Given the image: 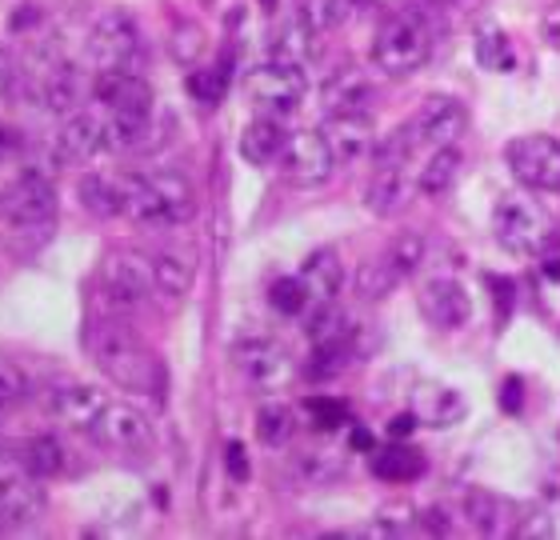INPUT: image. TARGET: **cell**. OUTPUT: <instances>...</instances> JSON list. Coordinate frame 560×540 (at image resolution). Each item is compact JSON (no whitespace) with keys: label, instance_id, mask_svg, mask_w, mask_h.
Wrapping results in <instances>:
<instances>
[{"label":"cell","instance_id":"obj_24","mask_svg":"<svg viewBox=\"0 0 560 540\" xmlns=\"http://www.w3.org/2000/svg\"><path fill=\"white\" fill-rule=\"evenodd\" d=\"M108 108H129V113H149L152 108V84L137 72H96V89H93Z\"/></svg>","mask_w":560,"mask_h":540},{"label":"cell","instance_id":"obj_47","mask_svg":"<svg viewBox=\"0 0 560 540\" xmlns=\"http://www.w3.org/2000/svg\"><path fill=\"white\" fill-rule=\"evenodd\" d=\"M24 392H28V380H24L21 368L9 361H0V409H4V404H16Z\"/></svg>","mask_w":560,"mask_h":540},{"label":"cell","instance_id":"obj_29","mask_svg":"<svg viewBox=\"0 0 560 540\" xmlns=\"http://www.w3.org/2000/svg\"><path fill=\"white\" fill-rule=\"evenodd\" d=\"M373 472L381 481H393V484H405V481H417L420 472H424V457H420L417 448L409 445H388V448H376L373 457Z\"/></svg>","mask_w":560,"mask_h":540},{"label":"cell","instance_id":"obj_17","mask_svg":"<svg viewBox=\"0 0 560 540\" xmlns=\"http://www.w3.org/2000/svg\"><path fill=\"white\" fill-rule=\"evenodd\" d=\"M101 149H105V120L96 113H72L52 141V156L60 165H89Z\"/></svg>","mask_w":560,"mask_h":540},{"label":"cell","instance_id":"obj_1","mask_svg":"<svg viewBox=\"0 0 560 540\" xmlns=\"http://www.w3.org/2000/svg\"><path fill=\"white\" fill-rule=\"evenodd\" d=\"M120 204L140 228H176L197 212V192L180 173H129L120 177Z\"/></svg>","mask_w":560,"mask_h":540},{"label":"cell","instance_id":"obj_8","mask_svg":"<svg viewBox=\"0 0 560 540\" xmlns=\"http://www.w3.org/2000/svg\"><path fill=\"white\" fill-rule=\"evenodd\" d=\"M245 93L260 113H292L304 101V93H308V81H304L301 64L272 60V64H260V69L248 72Z\"/></svg>","mask_w":560,"mask_h":540},{"label":"cell","instance_id":"obj_33","mask_svg":"<svg viewBox=\"0 0 560 540\" xmlns=\"http://www.w3.org/2000/svg\"><path fill=\"white\" fill-rule=\"evenodd\" d=\"M400 281H405V277L393 269V260L388 257L364 260L361 272H357V293H361L364 301H385L388 293H397Z\"/></svg>","mask_w":560,"mask_h":540},{"label":"cell","instance_id":"obj_54","mask_svg":"<svg viewBox=\"0 0 560 540\" xmlns=\"http://www.w3.org/2000/svg\"><path fill=\"white\" fill-rule=\"evenodd\" d=\"M424 529L429 532H448L453 529V525H448V513H444V508H429V513H424Z\"/></svg>","mask_w":560,"mask_h":540},{"label":"cell","instance_id":"obj_59","mask_svg":"<svg viewBox=\"0 0 560 540\" xmlns=\"http://www.w3.org/2000/svg\"><path fill=\"white\" fill-rule=\"evenodd\" d=\"M0 529H4V525H0Z\"/></svg>","mask_w":560,"mask_h":540},{"label":"cell","instance_id":"obj_43","mask_svg":"<svg viewBox=\"0 0 560 540\" xmlns=\"http://www.w3.org/2000/svg\"><path fill=\"white\" fill-rule=\"evenodd\" d=\"M513 537L521 540H552L557 537V520L549 508H521L513 520Z\"/></svg>","mask_w":560,"mask_h":540},{"label":"cell","instance_id":"obj_30","mask_svg":"<svg viewBox=\"0 0 560 540\" xmlns=\"http://www.w3.org/2000/svg\"><path fill=\"white\" fill-rule=\"evenodd\" d=\"M420 416H424V424H432V429H448V424H456L465 416V400H460V392H453V388L429 385L420 392Z\"/></svg>","mask_w":560,"mask_h":540},{"label":"cell","instance_id":"obj_10","mask_svg":"<svg viewBox=\"0 0 560 540\" xmlns=\"http://www.w3.org/2000/svg\"><path fill=\"white\" fill-rule=\"evenodd\" d=\"M236 373L245 376L248 388L257 392H277L292 373V361L284 353V344L269 341V337H248L233 349Z\"/></svg>","mask_w":560,"mask_h":540},{"label":"cell","instance_id":"obj_35","mask_svg":"<svg viewBox=\"0 0 560 540\" xmlns=\"http://www.w3.org/2000/svg\"><path fill=\"white\" fill-rule=\"evenodd\" d=\"M352 356V332L349 337H332V341H316L313 344V356H308V373L316 380H328V376H337Z\"/></svg>","mask_w":560,"mask_h":540},{"label":"cell","instance_id":"obj_52","mask_svg":"<svg viewBox=\"0 0 560 540\" xmlns=\"http://www.w3.org/2000/svg\"><path fill=\"white\" fill-rule=\"evenodd\" d=\"M501 404H504L509 412H516L521 404H525V388H521V380H516V376H513V380H504Z\"/></svg>","mask_w":560,"mask_h":540},{"label":"cell","instance_id":"obj_53","mask_svg":"<svg viewBox=\"0 0 560 540\" xmlns=\"http://www.w3.org/2000/svg\"><path fill=\"white\" fill-rule=\"evenodd\" d=\"M540 496H545L552 508H560V465L552 472H545V481H540Z\"/></svg>","mask_w":560,"mask_h":540},{"label":"cell","instance_id":"obj_13","mask_svg":"<svg viewBox=\"0 0 560 540\" xmlns=\"http://www.w3.org/2000/svg\"><path fill=\"white\" fill-rule=\"evenodd\" d=\"M325 141L337 156V165H357L376 149V125L373 113H332L325 129Z\"/></svg>","mask_w":560,"mask_h":540},{"label":"cell","instance_id":"obj_56","mask_svg":"<svg viewBox=\"0 0 560 540\" xmlns=\"http://www.w3.org/2000/svg\"><path fill=\"white\" fill-rule=\"evenodd\" d=\"M429 4H436V9H456V12H465V9H472L477 0H429Z\"/></svg>","mask_w":560,"mask_h":540},{"label":"cell","instance_id":"obj_23","mask_svg":"<svg viewBox=\"0 0 560 540\" xmlns=\"http://www.w3.org/2000/svg\"><path fill=\"white\" fill-rule=\"evenodd\" d=\"M301 281L308 289V305H337L340 284H345V269L332 248H316L301 265Z\"/></svg>","mask_w":560,"mask_h":540},{"label":"cell","instance_id":"obj_18","mask_svg":"<svg viewBox=\"0 0 560 540\" xmlns=\"http://www.w3.org/2000/svg\"><path fill=\"white\" fill-rule=\"evenodd\" d=\"M105 392L93 385H57L48 397V412L57 421H65L69 429H89V433H93L96 416L105 412Z\"/></svg>","mask_w":560,"mask_h":540},{"label":"cell","instance_id":"obj_11","mask_svg":"<svg viewBox=\"0 0 560 540\" xmlns=\"http://www.w3.org/2000/svg\"><path fill=\"white\" fill-rule=\"evenodd\" d=\"M101 284H105V296L117 308L144 305V301H152V289H156L152 260L137 257V253H113V257L105 260Z\"/></svg>","mask_w":560,"mask_h":540},{"label":"cell","instance_id":"obj_57","mask_svg":"<svg viewBox=\"0 0 560 540\" xmlns=\"http://www.w3.org/2000/svg\"><path fill=\"white\" fill-rule=\"evenodd\" d=\"M352 448H373V436L364 433V429H357V433H352ZM376 453V448H373Z\"/></svg>","mask_w":560,"mask_h":540},{"label":"cell","instance_id":"obj_27","mask_svg":"<svg viewBox=\"0 0 560 540\" xmlns=\"http://www.w3.org/2000/svg\"><path fill=\"white\" fill-rule=\"evenodd\" d=\"M284 141H289V132L280 129V120L257 117L245 132H241V156H245L248 165L265 168V165H272V161H280Z\"/></svg>","mask_w":560,"mask_h":540},{"label":"cell","instance_id":"obj_32","mask_svg":"<svg viewBox=\"0 0 560 540\" xmlns=\"http://www.w3.org/2000/svg\"><path fill=\"white\" fill-rule=\"evenodd\" d=\"M77 192H81V204L93 212V216H120V212H125V204H120V180L89 173V177H81Z\"/></svg>","mask_w":560,"mask_h":540},{"label":"cell","instance_id":"obj_20","mask_svg":"<svg viewBox=\"0 0 560 540\" xmlns=\"http://www.w3.org/2000/svg\"><path fill=\"white\" fill-rule=\"evenodd\" d=\"M320 101H325L328 113H373L376 93H373V81L361 69H340L325 81Z\"/></svg>","mask_w":560,"mask_h":540},{"label":"cell","instance_id":"obj_45","mask_svg":"<svg viewBox=\"0 0 560 540\" xmlns=\"http://www.w3.org/2000/svg\"><path fill=\"white\" fill-rule=\"evenodd\" d=\"M296 469H301V477L308 484H328V481H337L345 465H340V457H332L328 448H320V453H304Z\"/></svg>","mask_w":560,"mask_h":540},{"label":"cell","instance_id":"obj_14","mask_svg":"<svg viewBox=\"0 0 560 540\" xmlns=\"http://www.w3.org/2000/svg\"><path fill=\"white\" fill-rule=\"evenodd\" d=\"M93 436L105 448H117V453H140L152 441V429L149 416L132 404H105V412L93 424Z\"/></svg>","mask_w":560,"mask_h":540},{"label":"cell","instance_id":"obj_55","mask_svg":"<svg viewBox=\"0 0 560 540\" xmlns=\"http://www.w3.org/2000/svg\"><path fill=\"white\" fill-rule=\"evenodd\" d=\"M9 81H12V60H9V52L0 48V96L9 93Z\"/></svg>","mask_w":560,"mask_h":540},{"label":"cell","instance_id":"obj_12","mask_svg":"<svg viewBox=\"0 0 560 540\" xmlns=\"http://www.w3.org/2000/svg\"><path fill=\"white\" fill-rule=\"evenodd\" d=\"M417 301L432 329H444V332L465 329L468 317H472V296H468L465 284L453 281V277H432V281H424Z\"/></svg>","mask_w":560,"mask_h":540},{"label":"cell","instance_id":"obj_58","mask_svg":"<svg viewBox=\"0 0 560 540\" xmlns=\"http://www.w3.org/2000/svg\"><path fill=\"white\" fill-rule=\"evenodd\" d=\"M545 272H549V277H560V257H549V265H545Z\"/></svg>","mask_w":560,"mask_h":540},{"label":"cell","instance_id":"obj_19","mask_svg":"<svg viewBox=\"0 0 560 540\" xmlns=\"http://www.w3.org/2000/svg\"><path fill=\"white\" fill-rule=\"evenodd\" d=\"M93 89H96V81H89L77 64H52L45 84H40V101H45V108H52V113L72 117V113H81V105L89 101Z\"/></svg>","mask_w":560,"mask_h":540},{"label":"cell","instance_id":"obj_16","mask_svg":"<svg viewBox=\"0 0 560 540\" xmlns=\"http://www.w3.org/2000/svg\"><path fill=\"white\" fill-rule=\"evenodd\" d=\"M40 513H45L40 477H33V472L0 477V525L4 529H24V525L40 520Z\"/></svg>","mask_w":560,"mask_h":540},{"label":"cell","instance_id":"obj_42","mask_svg":"<svg viewBox=\"0 0 560 540\" xmlns=\"http://www.w3.org/2000/svg\"><path fill=\"white\" fill-rule=\"evenodd\" d=\"M385 257L393 260V269H397L400 277H412V272L424 265V236H420V233H400L397 240L388 245Z\"/></svg>","mask_w":560,"mask_h":540},{"label":"cell","instance_id":"obj_36","mask_svg":"<svg viewBox=\"0 0 560 540\" xmlns=\"http://www.w3.org/2000/svg\"><path fill=\"white\" fill-rule=\"evenodd\" d=\"M292 433H296V416H292L289 404H265V409L257 412V436L265 441L269 448H280V445H289Z\"/></svg>","mask_w":560,"mask_h":540},{"label":"cell","instance_id":"obj_22","mask_svg":"<svg viewBox=\"0 0 560 540\" xmlns=\"http://www.w3.org/2000/svg\"><path fill=\"white\" fill-rule=\"evenodd\" d=\"M152 108L149 113H129V108H113V117L105 120V149L113 153H149L156 149L152 137Z\"/></svg>","mask_w":560,"mask_h":540},{"label":"cell","instance_id":"obj_44","mask_svg":"<svg viewBox=\"0 0 560 540\" xmlns=\"http://www.w3.org/2000/svg\"><path fill=\"white\" fill-rule=\"evenodd\" d=\"M373 4V0H316L313 4V21L320 28H340V24H349L357 12H364Z\"/></svg>","mask_w":560,"mask_h":540},{"label":"cell","instance_id":"obj_3","mask_svg":"<svg viewBox=\"0 0 560 540\" xmlns=\"http://www.w3.org/2000/svg\"><path fill=\"white\" fill-rule=\"evenodd\" d=\"M432 24L420 9H405L397 16H388L381 28H376L373 40V64L376 72H385L393 81L400 77H412L417 69H424V60L432 57Z\"/></svg>","mask_w":560,"mask_h":540},{"label":"cell","instance_id":"obj_41","mask_svg":"<svg viewBox=\"0 0 560 540\" xmlns=\"http://www.w3.org/2000/svg\"><path fill=\"white\" fill-rule=\"evenodd\" d=\"M269 301L280 317H301L304 308H308V289H304L301 277H280L269 289Z\"/></svg>","mask_w":560,"mask_h":540},{"label":"cell","instance_id":"obj_25","mask_svg":"<svg viewBox=\"0 0 560 540\" xmlns=\"http://www.w3.org/2000/svg\"><path fill=\"white\" fill-rule=\"evenodd\" d=\"M412 197V185L405 177V168H376L373 185L364 188V209L373 212V216H393L409 204Z\"/></svg>","mask_w":560,"mask_h":540},{"label":"cell","instance_id":"obj_4","mask_svg":"<svg viewBox=\"0 0 560 540\" xmlns=\"http://www.w3.org/2000/svg\"><path fill=\"white\" fill-rule=\"evenodd\" d=\"M492 233H497V240H501L509 253H516V257H537L552 240V224L533 200L509 197L492 212Z\"/></svg>","mask_w":560,"mask_h":540},{"label":"cell","instance_id":"obj_26","mask_svg":"<svg viewBox=\"0 0 560 540\" xmlns=\"http://www.w3.org/2000/svg\"><path fill=\"white\" fill-rule=\"evenodd\" d=\"M316 33H320V24L313 21V12L292 16L280 28L277 40H272V60H280V64H304L316 52Z\"/></svg>","mask_w":560,"mask_h":540},{"label":"cell","instance_id":"obj_31","mask_svg":"<svg viewBox=\"0 0 560 540\" xmlns=\"http://www.w3.org/2000/svg\"><path fill=\"white\" fill-rule=\"evenodd\" d=\"M152 277H156V293L164 296H188L192 293V265L180 253H156L152 257Z\"/></svg>","mask_w":560,"mask_h":540},{"label":"cell","instance_id":"obj_38","mask_svg":"<svg viewBox=\"0 0 560 540\" xmlns=\"http://www.w3.org/2000/svg\"><path fill=\"white\" fill-rule=\"evenodd\" d=\"M205 33H200V24L185 21V24H176L173 36H168V57L180 64V69H192L200 57H205Z\"/></svg>","mask_w":560,"mask_h":540},{"label":"cell","instance_id":"obj_39","mask_svg":"<svg viewBox=\"0 0 560 540\" xmlns=\"http://www.w3.org/2000/svg\"><path fill=\"white\" fill-rule=\"evenodd\" d=\"M412 149H417V129H412V125H405V129L388 132L385 141L376 144L373 161H376V168H405V165H409Z\"/></svg>","mask_w":560,"mask_h":540},{"label":"cell","instance_id":"obj_7","mask_svg":"<svg viewBox=\"0 0 560 540\" xmlns=\"http://www.w3.org/2000/svg\"><path fill=\"white\" fill-rule=\"evenodd\" d=\"M504 161L521 185L537 188V192H560V141L552 137H540V132L516 137L504 149Z\"/></svg>","mask_w":560,"mask_h":540},{"label":"cell","instance_id":"obj_21","mask_svg":"<svg viewBox=\"0 0 560 540\" xmlns=\"http://www.w3.org/2000/svg\"><path fill=\"white\" fill-rule=\"evenodd\" d=\"M460 513H465L468 525L477 532H485V537L513 532V520H516V508L509 505L504 496L489 493V489H468V493L460 496Z\"/></svg>","mask_w":560,"mask_h":540},{"label":"cell","instance_id":"obj_28","mask_svg":"<svg viewBox=\"0 0 560 540\" xmlns=\"http://www.w3.org/2000/svg\"><path fill=\"white\" fill-rule=\"evenodd\" d=\"M460 153H456V144H444V149H436V153L424 161V168H420L417 177V188L424 192V197H444L448 188L456 185V177H460Z\"/></svg>","mask_w":560,"mask_h":540},{"label":"cell","instance_id":"obj_15","mask_svg":"<svg viewBox=\"0 0 560 540\" xmlns=\"http://www.w3.org/2000/svg\"><path fill=\"white\" fill-rule=\"evenodd\" d=\"M412 129H417V141L432 144V149L456 144L468 132V108L456 96H432L429 105L417 113Z\"/></svg>","mask_w":560,"mask_h":540},{"label":"cell","instance_id":"obj_49","mask_svg":"<svg viewBox=\"0 0 560 540\" xmlns=\"http://www.w3.org/2000/svg\"><path fill=\"white\" fill-rule=\"evenodd\" d=\"M540 36H545V45L560 52V0H552L549 9L540 12Z\"/></svg>","mask_w":560,"mask_h":540},{"label":"cell","instance_id":"obj_34","mask_svg":"<svg viewBox=\"0 0 560 540\" xmlns=\"http://www.w3.org/2000/svg\"><path fill=\"white\" fill-rule=\"evenodd\" d=\"M477 64H480V69H489V72H509V69H513V48H509V36H504L497 24H480Z\"/></svg>","mask_w":560,"mask_h":540},{"label":"cell","instance_id":"obj_48","mask_svg":"<svg viewBox=\"0 0 560 540\" xmlns=\"http://www.w3.org/2000/svg\"><path fill=\"white\" fill-rule=\"evenodd\" d=\"M224 465H229V477H233L236 484H245L248 477H253V465H248V453L241 441H233L229 445V453H224Z\"/></svg>","mask_w":560,"mask_h":540},{"label":"cell","instance_id":"obj_37","mask_svg":"<svg viewBox=\"0 0 560 540\" xmlns=\"http://www.w3.org/2000/svg\"><path fill=\"white\" fill-rule=\"evenodd\" d=\"M24 469L48 481V477H57L65 469V448L57 445V436H36L33 445L24 448Z\"/></svg>","mask_w":560,"mask_h":540},{"label":"cell","instance_id":"obj_5","mask_svg":"<svg viewBox=\"0 0 560 540\" xmlns=\"http://www.w3.org/2000/svg\"><path fill=\"white\" fill-rule=\"evenodd\" d=\"M57 216V185L45 173H21L0 192V221L12 228H45Z\"/></svg>","mask_w":560,"mask_h":540},{"label":"cell","instance_id":"obj_2","mask_svg":"<svg viewBox=\"0 0 560 540\" xmlns=\"http://www.w3.org/2000/svg\"><path fill=\"white\" fill-rule=\"evenodd\" d=\"M89 353L113 385L129 388V392H152L156 388L161 364L125 320H96L89 329Z\"/></svg>","mask_w":560,"mask_h":540},{"label":"cell","instance_id":"obj_6","mask_svg":"<svg viewBox=\"0 0 560 540\" xmlns=\"http://www.w3.org/2000/svg\"><path fill=\"white\" fill-rule=\"evenodd\" d=\"M140 52V28L129 12H105L89 33V60L96 64V72H132V60Z\"/></svg>","mask_w":560,"mask_h":540},{"label":"cell","instance_id":"obj_51","mask_svg":"<svg viewBox=\"0 0 560 540\" xmlns=\"http://www.w3.org/2000/svg\"><path fill=\"white\" fill-rule=\"evenodd\" d=\"M417 433V412H397L393 421H388V436L393 441H405V436Z\"/></svg>","mask_w":560,"mask_h":540},{"label":"cell","instance_id":"obj_9","mask_svg":"<svg viewBox=\"0 0 560 540\" xmlns=\"http://www.w3.org/2000/svg\"><path fill=\"white\" fill-rule=\"evenodd\" d=\"M337 168V156L328 149L325 132H289V141L280 149V173L292 180V185H325Z\"/></svg>","mask_w":560,"mask_h":540},{"label":"cell","instance_id":"obj_50","mask_svg":"<svg viewBox=\"0 0 560 540\" xmlns=\"http://www.w3.org/2000/svg\"><path fill=\"white\" fill-rule=\"evenodd\" d=\"M21 149H24V132L12 129V125H0V165H9Z\"/></svg>","mask_w":560,"mask_h":540},{"label":"cell","instance_id":"obj_40","mask_svg":"<svg viewBox=\"0 0 560 540\" xmlns=\"http://www.w3.org/2000/svg\"><path fill=\"white\" fill-rule=\"evenodd\" d=\"M185 84L200 105H221L224 93H229V64H217V69H192Z\"/></svg>","mask_w":560,"mask_h":540},{"label":"cell","instance_id":"obj_46","mask_svg":"<svg viewBox=\"0 0 560 540\" xmlns=\"http://www.w3.org/2000/svg\"><path fill=\"white\" fill-rule=\"evenodd\" d=\"M304 409H308V416H313L316 429H325V433L340 429V424H345V416H349V409H345L340 400H332V397H313Z\"/></svg>","mask_w":560,"mask_h":540}]
</instances>
